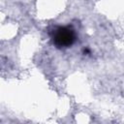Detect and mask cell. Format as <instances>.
I'll return each instance as SVG.
<instances>
[{
	"mask_svg": "<svg viewBox=\"0 0 124 124\" xmlns=\"http://www.w3.org/2000/svg\"><path fill=\"white\" fill-rule=\"evenodd\" d=\"M53 45L58 48L71 46L77 39L75 30L70 26H58L51 32Z\"/></svg>",
	"mask_w": 124,
	"mask_h": 124,
	"instance_id": "6da1fadb",
	"label": "cell"
}]
</instances>
